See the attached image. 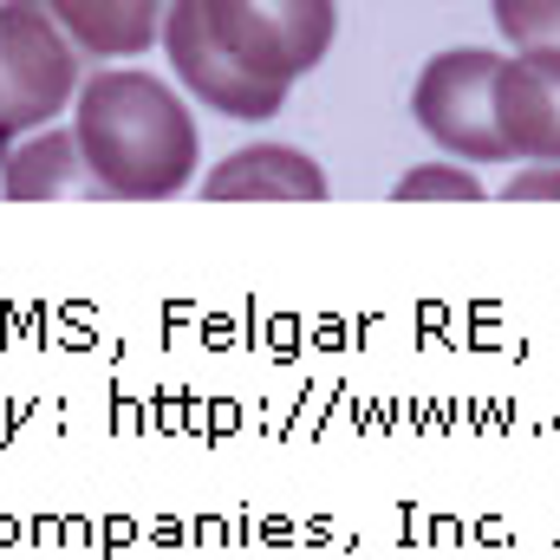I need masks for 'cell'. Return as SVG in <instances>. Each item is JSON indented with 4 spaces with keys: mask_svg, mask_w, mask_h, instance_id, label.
Returning a JSON list of instances; mask_svg holds the SVG:
<instances>
[{
    "mask_svg": "<svg viewBox=\"0 0 560 560\" xmlns=\"http://www.w3.org/2000/svg\"><path fill=\"white\" fill-rule=\"evenodd\" d=\"M72 138L105 202H170L196 183V118L156 72H85Z\"/></svg>",
    "mask_w": 560,
    "mask_h": 560,
    "instance_id": "1",
    "label": "cell"
},
{
    "mask_svg": "<svg viewBox=\"0 0 560 560\" xmlns=\"http://www.w3.org/2000/svg\"><path fill=\"white\" fill-rule=\"evenodd\" d=\"M79 46L33 0H0V138L59 125L79 98Z\"/></svg>",
    "mask_w": 560,
    "mask_h": 560,
    "instance_id": "2",
    "label": "cell"
},
{
    "mask_svg": "<svg viewBox=\"0 0 560 560\" xmlns=\"http://www.w3.org/2000/svg\"><path fill=\"white\" fill-rule=\"evenodd\" d=\"M495 72L502 59L482 46H450L436 52L411 85V118L423 138H436L463 163H509V143L495 125Z\"/></svg>",
    "mask_w": 560,
    "mask_h": 560,
    "instance_id": "3",
    "label": "cell"
},
{
    "mask_svg": "<svg viewBox=\"0 0 560 560\" xmlns=\"http://www.w3.org/2000/svg\"><path fill=\"white\" fill-rule=\"evenodd\" d=\"M163 52H170V72H176V85L189 98H202L209 112L242 118V125H268L280 105H287V92H293V85L261 79L215 33V20H209L202 0H170V13H163Z\"/></svg>",
    "mask_w": 560,
    "mask_h": 560,
    "instance_id": "4",
    "label": "cell"
},
{
    "mask_svg": "<svg viewBox=\"0 0 560 560\" xmlns=\"http://www.w3.org/2000/svg\"><path fill=\"white\" fill-rule=\"evenodd\" d=\"M215 33L275 85L319 72L339 33V0H202Z\"/></svg>",
    "mask_w": 560,
    "mask_h": 560,
    "instance_id": "5",
    "label": "cell"
},
{
    "mask_svg": "<svg viewBox=\"0 0 560 560\" xmlns=\"http://www.w3.org/2000/svg\"><path fill=\"white\" fill-rule=\"evenodd\" d=\"M495 125L509 156L560 163V46H522L495 72Z\"/></svg>",
    "mask_w": 560,
    "mask_h": 560,
    "instance_id": "6",
    "label": "cell"
},
{
    "mask_svg": "<svg viewBox=\"0 0 560 560\" xmlns=\"http://www.w3.org/2000/svg\"><path fill=\"white\" fill-rule=\"evenodd\" d=\"M196 189L209 202H326V170L293 143H242Z\"/></svg>",
    "mask_w": 560,
    "mask_h": 560,
    "instance_id": "7",
    "label": "cell"
},
{
    "mask_svg": "<svg viewBox=\"0 0 560 560\" xmlns=\"http://www.w3.org/2000/svg\"><path fill=\"white\" fill-rule=\"evenodd\" d=\"M66 196H98L72 125L0 138V202H66Z\"/></svg>",
    "mask_w": 560,
    "mask_h": 560,
    "instance_id": "8",
    "label": "cell"
},
{
    "mask_svg": "<svg viewBox=\"0 0 560 560\" xmlns=\"http://www.w3.org/2000/svg\"><path fill=\"white\" fill-rule=\"evenodd\" d=\"M52 13V26L79 46V59H138L163 46L170 0H33Z\"/></svg>",
    "mask_w": 560,
    "mask_h": 560,
    "instance_id": "9",
    "label": "cell"
},
{
    "mask_svg": "<svg viewBox=\"0 0 560 560\" xmlns=\"http://www.w3.org/2000/svg\"><path fill=\"white\" fill-rule=\"evenodd\" d=\"M495 26L509 33V46H560V0H489Z\"/></svg>",
    "mask_w": 560,
    "mask_h": 560,
    "instance_id": "10",
    "label": "cell"
},
{
    "mask_svg": "<svg viewBox=\"0 0 560 560\" xmlns=\"http://www.w3.org/2000/svg\"><path fill=\"white\" fill-rule=\"evenodd\" d=\"M392 202H482V183L463 176L456 163H423V170H405Z\"/></svg>",
    "mask_w": 560,
    "mask_h": 560,
    "instance_id": "11",
    "label": "cell"
},
{
    "mask_svg": "<svg viewBox=\"0 0 560 560\" xmlns=\"http://www.w3.org/2000/svg\"><path fill=\"white\" fill-rule=\"evenodd\" d=\"M502 202H560V163H528L502 183Z\"/></svg>",
    "mask_w": 560,
    "mask_h": 560,
    "instance_id": "12",
    "label": "cell"
}]
</instances>
